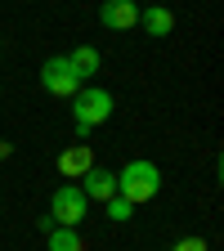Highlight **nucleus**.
<instances>
[{
    "mask_svg": "<svg viewBox=\"0 0 224 251\" xmlns=\"http://www.w3.org/2000/svg\"><path fill=\"white\" fill-rule=\"evenodd\" d=\"M157 193H162V171H157V162H148V157L125 162V171L117 175V198L139 206V202H152Z\"/></svg>",
    "mask_w": 224,
    "mask_h": 251,
    "instance_id": "nucleus-1",
    "label": "nucleus"
},
{
    "mask_svg": "<svg viewBox=\"0 0 224 251\" xmlns=\"http://www.w3.org/2000/svg\"><path fill=\"white\" fill-rule=\"evenodd\" d=\"M112 117V94L103 85H81L72 94V126H76V139H90L94 126H103Z\"/></svg>",
    "mask_w": 224,
    "mask_h": 251,
    "instance_id": "nucleus-2",
    "label": "nucleus"
},
{
    "mask_svg": "<svg viewBox=\"0 0 224 251\" xmlns=\"http://www.w3.org/2000/svg\"><path fill=\"white\" fill-rule=\"evenodd\" d=\"M85 215H90L85 193H81L76 184H58V188H54V202H50V220H54V225H63V229H76Z\"/></svg>",
    "mask_w": 224,
    "mask_h": 251,
    "instance_id": "nucleus-3",
    "label": "nucleus"
},
{
    "mask_svg": "<svg viewBox=\"0 0 224 251\" xmlns=\"http://www.w3.org/2000/svg\"><path fill=\"white\" fill-rule=\"evenodd\" d=\"M41 85H45V94H54V99H72L85 81L72 72L68 54H54V58H45V68H41Z\"/></svg>",
    "mask_w": 224,
    "mask_h": 251,
    "instance_id": "nucleus-4",
    "label": "nucleus"
},
{
    "mask_svg": "<svg viewBox=\"0 0 224 251\" xmlns=\"http://www.w3.org/2000/svg\"><path fill=\"white\" fill-rule=\"evenodd\" d=\"M99 23L108 31H130V27H139V5L135 0H103L99 5Z\"/></svg>",
    "mask_w": 224,
    "mask_h": 251,
    "instance_id": "nucleus-5",
    "label": "nucleus"
},
{
    "mask_svg": "<svg viewBox=\"0 0 224 251\" xmlns=\"http://www.w3.org/2000/svg\"><path fill=\"white\" fill-rule=\"evenodd\" d=\"M81 193H85V202H108L112 193H117V175L112 171H103V166H90L85 175H81Z\"/></svg>",
    "mask_w": 224,
    "mask_h": 251,
    "instance_id": "nucleus-6",
    "label": "nucleus"
},
{
    "mask_svg": "<svg viewBox=\"0 0 224 251\" xmlns=\"http://www.w3.org/2000/svg\"><path fill=\"white\" fill-rule=\"evenodd\" d=\"M90 166H94L90 144H72V148H63V152H58V175H63V179H81Z\"/></svg>",
    "mask_w": 224,
    "mask_h": 251,
    "instance_id": "nucleus-7",
    "label": "nucleus"
},
{
    "mask_svg": "<svg viewBox=\"0 0 224 251\" xmlns=\"http://www.w3.org/2000/svg\"><path fill=\"white\" fill-rule=\"evenodd\" d=\"M139 27L148 31V36H171V31H175V14H171V9H162V5L139 9Z\"/></svg>",
    "mask_w": 224,
    "mask_h": 251,
    "instance_id": "nucleus-8",
    "label": "nucleus"
},
{
    "mask_svg": "<svg viewBox=\"0 0 224 251\" xmlns=\"http://www.w3.org/2000/svg\"><path fill=\"white\" fill-rule=\"evenodd\" d=\"M68 63H72V72H76L81 81H90L94 72H99V50H94V45H81V50L68 54Z\"/></svg>",
    "mask_w": 224,
    "mask_h": 251,
    "instance_id": "nucleus-9",
    "label": "nucleus"
},
{
    "mask_svg": "<svg viewBox=\"0 0 224 251\" xmlns=\"http://www.w3.org/2000/svg\"><path fill=\"white\" fill-rule=\"evenodd\" d=\"M45 238H50V251H85V242H81V233H76V229H63V225H54Z\"/></svg>",
    "mask_w": 224,
    "mask_h": 251,
    "instance_id": "nucleus-10",
    "label": "nucleus"
},
{
    "mask_svg": "<svg viewBox=\"0 0 224 251\" xmlns=\"http://www.w3.org/2000/svg\"><path fill=\"white\" fill-rule=\"evenodd\" d=\"M130 215H135V206L125 202V198H117V193L108 198V220H117V225H125V220H130Z\"/></svg>",
    "mask_w": 224,
    "mask_h": 251,
    "instance_id": "nucleus-11",
    "label": "nucleus"
},
{
    "mask_svg": "<svg viewBox=\"0 0 224 251\" xmlns=\"http://www.w3.org/2000/svg\"><path fill=\"white\" fill-rule=\"evenodd\" d=\"M171 251H206V242H202V238H179Z\"/></svg>",
    "mask_w": 224,
    "mask_h": 251,
    "instance_id": "nucleus-12",
    "label": "nucleus"
}]
</instances>
